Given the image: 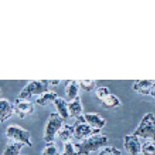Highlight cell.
<instances>
[{
    "label": "cell",
    "instance_id": "obj_1",
    "mask_svg": "<svg viewBox=\"0 0 155 155\" xmlns=\"http://www.w3.org/2000/svg\"><path fill=\"white\" fill-rule=\"evenodd\" d=\"M107 142V136L99 133L84 139L81 143H75V147L79 155H89L102 147H106Z\"/></svg>",
    "mask_w": 155,
    "mask_h": 155
},
{
    "label": "cell",
    "instance_id": "obj_2",
    "mask_svg": "<svg viewBox=\"0 0 155 155\" xmlns=\"http://www.w3.org/2000/svg\"><path fill=\"white\" fill-rule=\"evenodd\" d=\"M138 137L146 140L155 141V114L153 113H147L143 115L138 123L137 127L133 132Z\"/></svg>",
    "mask_w": 155,
    "mask_h": 155
},
{
    "label": "cell",
    "instance_id": "obj_3",
    "mask_svg": "<svg viewBox=\"0 0 155 155\" xmlns=\"http://www.w3.org/2000/svg\"><path fill=\"white\" fill-rule=\"evenodd\" d=\"M63 121H64V119L60 117V115L58 113L50 114L47 121L45 123V130H44L43 138L45 143L54 142L55 136L57 135L60 128L63 126Z\"/></svg>",
    "mask_w": 155,
    "mask_h": 155
},
{
    "label": "cell",
    "instance_id": "obj_4",
    "mask_svg": "<svg viewBox=\"0 0 155 155\" xmlns=\"http://www.w3.org/2000/svg\"><path fill=\"white\" fill-rule=\"evenodd\" d=\"M49 80L31 81L20 91L18 97L28 99L33 95H42L49 91Z\"/></svg>",
    "mask_w": 155,
    "mask_h": 155
},
{
    "label": "cell",
    "instance_id": "obj_5",
    "mask_svg": "<svg viewBox=\"0 0 155 155\" xmlns=\"http://www.w3.org/2000/svg\"><path fill=\"white\" fill-rule=\"evenodd\" d=\"M5 136L10 140L23 143L28 147H32L33 145L31 142V135L29 131L19 125L8 126L5 130Z\"/></svg>",
    "mask_w": 155,
    "mask_h": 155
},
{
    "label": "cell",
    "instance_id": "obj_6",
    "mask_svg": "<svg viewBox=\"0 0 155 155\" xmlns=\"http://www.w3.org/2000/svg\"><path fill=\"white\" fill-rule=\"evenodd\" d=\"M74 138L77 140H84L93 135L99 134L100 130L95 129L89 125L84 120V114L76 119V121L74 123Z\"/></svg>",
    "mask_w": 155,
    "mask_h": 155
},
{
    "label": "cell",
    "instance_id": "obj_7",
    "mask_svg": "<svg viewBox=\"0 0 155 155\" xmlns=\"http://www.w3.org/2000/svg\"><path fill=\"white\" fill-rule=\"evenodd\" d=\"M97 98L101 102L102 107L105 108H114L120 106V100L117 96L111 93L108 87H97L95 91Z\"/></svg>",
    "mask_w": 155,
    "mask_h": 155
},
{
    "label": "cell",
    "instance_id": "obj_8",
    "mask_svg": "<svg viewBox=\"0 0 155 155\" xmlns=\"http://www.w3.org/2000/svg\"><path fill=\"white\" fill-rule=\"evenodd\" d=\"M14 110L15 114L21 118L24 119L25 117L32 114L34 113V105L32 102L28 101V99H23V98H15L14 100Z\"/></svg>",
    "mask_w": 155,
    "mask_h": 155
},
{
    "label": "cell",
    "instance_id": "obj_9",
    "mask_svg": "<svg viewBox=\"0 0 155 155\" xmlns=\"http://www.w3.org/2000/svg\"><path fill=\"white\" fill-rule=\"evenodd\" d=\"M123 146L130 155H138L142 150V144L139 141V137L133 133L124 137Z\"/></svg>",
    "mask_w": 155,
    "mask_h": 155
},
{
    "label": "cell",
    "instance_id": "obj_10",
    "mask_svg": "<svg viewBox=\"0 0 155 155\" xmlns=\"http://www.w3.org/2000/svg\"><path fill=\"white\" fill-rule=\"evenodd\" d=\"M84 120H86V122L91 125V127L97 129V130H102L106 124H107V120L106 119L99 114L97 113H86L84 114Z\"/></svg>",
    "mask_w": 155,
    "mask_h": 155
},
{
    "label": "cell",
    "instance_id": "obj_11",
    "mask_svg": "<svg viewBox=\"0 0 155 155\" xmlns=\"http://www.w3.org/2000/svg\"><path fill=\"white\" fill-rule=\"evenodd\" d=\"M154 85L155 81L153 80H137L133 84V91L142 95H151Z\"/></svg>",
    "mask_w": 155,
    "mask_h": 155
},
{
    "label": "cell",
    "instance_id": "obj_12",
    "mask_svg": "<svg viewBox=\"0 0 155 155\" xmlns=\"http://www.w3.org/2000/svg\"><path fill=\"white\" fill-rule=\"evenodd\" d=\"M15 114L14 106L5 98L0 99V120L1 123L9 120Z\"/></svg>",
    "mask_w": 155,
    "mask_h": 155
},
{
    "label": "cell",
    "instance_id": "obj_13",
    "mask_svg": "<svg viewBox=\"0 0 155 155\" xmlns=\"http://www.w3.org/2000/svg\"><path fill=\"white\" fill-rule=\"evenodd\" d=\"M68 110H69V114L71 117L77 119L83 115L84 107L82 105V100H81L80 96H77L74 99L68 102Z\"/></svg>",
    "mask_w": 155,
    "mask_h": 155
},
{
    "label": "cell",
    "instance_id": "obj_14",
    "mask_svg": "<svg viewBox=\"0 0 155 155\" xmlns=\"http://www.w3.org/2000/svg\"><path fill=\"white\" fill-rule=\"evenodd\" d=\"M80 84L79 81L76 80H69V81H66V87H65V92L66 96L68 97V99L69 101H71L73 99H74L79 92V89H80Z\"/></svg>",
    "mask_w": 155,
    "mask_h": 155
},
{
    "label": "cell",
    "instance_id": "obj_15",
    "mask_svg": "<svg viewBox=\"0 0 155 155\" xmlns=\"http://www.w3.org/2000/svg\"><path fill=\"white\" fill-rule=\"evenodd\" d=\"M58 138L63 141L64 143L69 142L72 138L74 137V126L68 125V124H64L60 130L57 133Z\"/></svg>",
    "mask_w": 155,
    "mask_h": 155
},
{
    "label": "cell",
    "instance_id": "obj_16",
    "mask_svg": "<svg viewBox=\"0 0 155 155\" xmlns=\"http://www.w3.org/2000/svg\"><path fill=\"white\" fill-rule=\"evenodd\" d=\"M54 107L57 109L58 114L60 115L62 119H68L70 114H69V110H68V103L63 98V97H58L54 102H53Z\"/></svg>",
    "mask_w": 155,
    "mask_h": 155
},
{
    "label": "cell",
    "instance_id": "obj_17",
    "mask_svg": "<svg viewBox=\"0 0 155 155\" xmlns=\"http://www.w3.org/2000/svg\"><path fill=\"white\" fill-rule=\"evenodd\" d=\"M58 94L55 91H48L46 92H45L44 94L40 95L36 99V103L39 106L45 107L50 103H53L57 98H58Z\"/></svg>",
    "mask_w": 155,
    "mask_h": 155
},
{
    "label": "cell",
    "instance_id": "obj_18",
    "mask_svg": "<svg viewBox=\"0 0 155 155\" xmlns=\"http://www.w3.org/2000/svg\"><path fill=\"white\" fill-rule=\"evenodd\" d=\"M24 145L25 144L23 143H18V142L11 140L5 145L2 155H19Z\"/></svg>",
    "mask_w": 155,
    "mask_h": 155
},
{
    "label": "cell",
    "instance_id": "obj_19",
    "mask_svg": "<svg viewBox=\"0 0 155 155\" xmlns=\"http://www.w3.org/2000/svg\"><path fill=\"white\" fill-rule=\"evenodd\" d=\"M141 153L143 155H155V141L147 140L142 144Z\"/></svg>",
    "mask_w": 155,
    "mask_h": 155
},
{
    "label": "cell",
    "instance_id": "obj_20",
    "mask_svg": "<svg viewBox=\"0 0 155 155\" xmlns=\"http://www.w3.org/2000/svg\"><path fill=\"white\" fill-rule=\"evenodd\" d=\"M42 155H60L59 148L54 142L47 143L42 151Z\"/></svg>",
    "mask_w": 155,
    "mask_h": 155
},
{
    "label": "cell",
    "instance_id": "obj_21",
    "mask_svg": "<svg viewBox=\"0 0 155 155\" xmlns=\"http://www.w3.org/2000/svg\"><path fill=\"white\" fill-rule=\"evenodd\" d=\"M61 155H79L75 143H73L71 141L64 143V151Z\"/></svg>",
    "mask_w": 155,
    "mask_h": 155
},
{
    "label": "cell",
    "instance_id": "obj_22",
    "mask_svg": "<svg viewBox=\"0 0 155 155\" xmlns=\"http://www.w3.org/2000/svg\"><path fill=\"white\" fill-rule=\"evenodd\" d=\"M80 87L85 91H91L96 88V82L94 80H79Z\"/></svg>",
    "mask_w": 155,
    "mask_h": 155
},
{
    "label": "cell",
    "instance_id": "obj_23",
    "mask_svg": "<svg viewBox=\"0 0 155 155\" xmlns=\"http://www.w3.org/2000/svg\"><path fill=\"white\" fill-rule=\"evenodd\" d=\"M98 155H121V152L114 146H106L99 152Z\"/></svg>",
    "mask_w": 155,
    "mask_h": 155
},
{
    "label": "cell",
    "instance_id": "obj_24",
    "mask_svg": "<svg viewBox=\"0 0 155 155\" xmlns=\"http://www.w3.org/2000/svg\"><path fill=\"white\" fill-rule=\"evenodd\" d=\"M49 83L52 86H55V85H58L60 83V80H49Z\"/></svg>",
    "mask_w": 155,
    "mask_h": 155
},
{
    "label": "cell",
    "instance_id": "obj_25",
    "mask_svg": "<svg viewBox=\"0 0 155 155\" xmlns=\"http://www.w3.org/2000/svg\"><path fill=\"white\" fill-rule=\"evenodd\" d=\"M151 96L153 97L155 99V85L153 86V90H152V92H151Z\"/></svg>",
    "mask_w": 155,
    "mask_h": 155
}]
</instances>
